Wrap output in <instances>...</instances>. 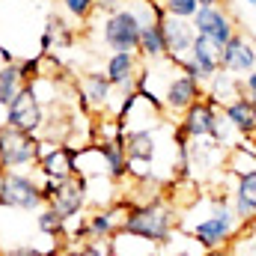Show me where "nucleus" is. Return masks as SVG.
I'll return each instance as SVG.
<instances>
[{"mask_svg":"<svg viewBox=\"0 0 256 256\" xmlns=\"http://www.w3.org/2000/svg\"><path fill=\"white\" fill-rule=\"evenodd\" d=\"M0 185H3V167H0Z\"/></svg>","mask_w":256,"mask_h":256,"instance_id":"nucleus-35","label":"nucleus"},{"mask_svg":"<svg viewBox=\"0 0 256 256\" xmlns=\"http://www.w3.org/2000/svg\"><path fill=\"white\" fill-rule=\"evenodd\" d=\"M0 256H51L48 250H39L33 244H12L6 250H0Z\"/></svg>","mask_w":256,"mask_h":256,"instance_id":"nucleus-28","label":"nucleus"},{"mask_svg":"<svg viewBox=\"0 0 256 256\" xmlns=\"http://www.w3.org/2000/svg\"><path fill=\"white\" fill-rule=\"evenodd\" d=\"M42 33L51 39V54H54V51H66V48H72V42H74V30L66 24V18H60V15H51Z\"/></svg>","mask_w":256,"mask_h":256,"instance_id":"nucleus-25","label":"nucleus"},{"mask_svg":"<svg viewBox=\"0 0 256 256\" xmlns=\"http://www.w3.org/2000/svg\"><path fill=\"white\" fill-rule=\"evenodd\" d=\"M202 256H232V248H220V250H206Z\"/></svg>","mask_w":256,"mask_h":256,"instance_id":"nucleus-32","label":"nucleus"},{"mask_svg":"<svg viewBox=\"0 0 256 256\" xmlns=\"http://www.w3.org/2000/svg\"><path fill=\"white\" fill-rule=\"evenodd\" d=\"M60 3H63V12L78 24H86L96 15V0H60Z\"/></svg>","mask_w":256,"mask_h":256,"instance_id":"nucleus-27","label":"nucleus"},{"mask_svg":"<svg viewBox=\"0 0 256 256\" xmlns=\"http://www.w3.org/2000/svg\"><path fill=\"white\" fill-rule=\"evenodd\" d=\"M126 214H128L126 200H114L110 206H98V208H92L90 214H84L90 242H98V244H102V242H114V238L122 232Z\"/></svg>","mask_w":256,"mask_h":256,"instance_id":"nucleus-10","label":"nucleus"},{"mask_svg":"<svg viewBox=\"0 0 256 256\" xmlns=\"http://www.w3.org/2000/svg\"><path fill=\"white\" fill-rule=\"evenodd\" d=\"M164 15H173V18H182V21H194V15L200 12V3L196 0H158Z\"/></svg>","mask_w":256,"mask_h":256,"instance_id":"nucleus-26","label":"nucleus"},{"mask_svg":"<svg viewBox=\"0 0 256 256\" xmlns=\"http://www.w3.org/2000/svg\"><path fill=\"white\" fill-rule=\"evenodd\" d=\"M224 167L230 170L232 179L254 173L256 170V140H238L236 146H230V149H226V161H224Z\"/></svg>","mask_w":256,"mask_h":256,"instance_id":"nucleus-22","label":"nucleus"},{"mask_svg":"<svg viewBox=\"0 0 256 256\" xmlns=\"http://www.w3.org/2000/svg\"><path fill=\"white\" fill-rule=\"evenodd\" d=\"M206 86H208V90H206V98H212L220 110H224L226 104H232L236 98L244 96V80L236 78V74H230V72H218Z\"/></svg>","mask_w":256,"mask_h":256,"instance_id":"nucleus-20","label":"nucleus"},{"mask_svg":"<svg viewBox=\"0 0 256 256\" xmlns=\"http://www.w3.org/2000/svg\"><path fill=\"white\" fill-rule=\"evenodd\" d=\"M9 63H15V54H12V51H6V48L0 45V68H3V66H9Z\"/></svg>","mask_w":256,"mask_h":256,"instance_id":"nucleus-31","label":"nucleus"},{"mask_svg":"<svg viewBox=\"0 0 256 256\" xmlns=\"http://www.w3.org/2000/svg\"><path fill=\"white\" fill-rule=\"evenodd\" d=\"M179 68H182L188 78H194L196 84L206 86V84L220 72V48H214L208 39L196 36V42H194V48H191V57L179 66Z\"/></svg>","mask_w":256,"mask_h":256,"instance_id":"nucleus-14","label":"nucleus"},{"mask_svg":"<svg viewBox=\"0 0 256 256\" xmlns=\"http://www.w3.org/2000/svg\"><path fill=\"white\" fill-rule=\"evenodd\" d=\"M176 230H179V214L164 196L149 200V202H128V214L122 224L126 236L143 238L155 248H164V244H170Z\"/></svg>","mask_w":256,"mask_h":256,"instance_id":"nucleus-1","label":"nucleus"},{"mask_svg":"<svg viewBox=\"0 0 256 256\" xmlns=\"http://www.w3.org/2000/svg\"><path fill=\"white\" fill-rule=\"evenodd\" d=\"M131 0H96V12H104V15H110V12H116V9H126Z\"/></svg>","mask_w":256,"mask_h":256,"instance_id":"nucleus-29","label":"nucleus"},{"mask_svg":"<svg viewBox=\"0 0 256 256\" xmlns=\"http://www.w3.org/2000/svg\"><path fill=\"white\" fill-rule=\"evenodd\" d=\"M42 140L36 134L18 131L12 126H0V167L3 170H27L39 164Z\"/></svg>","mask_w":256,"mask_h":256,"instance_id":"nucleus-5","label":"nucleus"},{"mask_svg":"<svg viewBox=\"0 0 256 256\" xmlns=\"http://www.w3.org/2000/svg\"><path fill=\"white\" fill-rule=\"evenodd\" d=\"M248 3H250V6H256V0H248Z\"/></svg>","mask_w":256,"mask_h":256,"instance_id":"nucleus-36","label":"nucleus"},{"mask_svg":"<svg viewBox=\"0 0 256 256\" xmlns=\"http://www.w3.org/2000/svg\"><path fill=\"white\" fill-rule=\"evenodd\" d=\"M140 30H143V24H140L137 12L131 6H126V9H116V12L104 15V21H102V42L114 54H122V51L126 54H137Z\"/></svg>","mask_w":256,"mask_h":256,"instance_id":"nucleus-6","label":"nucleus"},{"mask_svg":"<svg viewBox=\"0 0 256 256\" xmlns=\"http://www.w3.org/2000/svg\"><path fill=\"white\" fill-rule=\"evenodd\" d=\"M48 206L63 218L66 224H72V220L84 218V214H86V208H90V188H86V179L72 176V179L60 182Z\"/></svg>","mask_w":256,"mask_h":256,"instance_id":"nucleus-11","label":"nucleus"},{"mask_svg":"<svg viewBox=\"0 0 256 256\" xmlns=\"http://www.w3.org/2000/svg\"><path fill=\"white\" fill-rule=\"evenodd\" d=\"M220 126H224V110L212 98H200L194 108H188L179 120V131L188 140H214L220 143Z\"/></svg>","mask_w":256,"mask_h":256,"instance_id":"nucleus-7","label":"nucleus"},{"mask_svg":"<svg viewBox=\"0 0 256 256\" xmlns=\"http://www.w3.org/2000/svg\"><path fill=\"white\" fill-rule=\"evenodd\" d=\"M92 146H98V152L104 155V164H108V176L114 182H126L131 176V164H128L126 155V143L122 137H104V140H92Z\"/></svg>","mask_w":256,"mask_h":256,"instance_id":"nucleus-19","label":"nucleus"},{"mask_svg":"<svg viewBox=\"0 0 256 256\" xmlns=\"http://www.w3.org/2000/svg\"><path fill=\"white\" fill-rule=\"evenodd\" d=\"M224 120L242 140H256V104L248 96H242L232 104H226L224 108Z\"/></svg>","mask_w":256,"mask_h":256,"instance_id":"nucleus-18","label":"nucleus"},{"mask_svg":"<svg viewBox=\"0 0 256 256\" xmlns=\"http://www.w3.org/2000/svg\"><path fill=\"white\" fill-rule=\"evenodd\" d=\"M194 30H196V36H202V39H208L214 48H226L230 45V39L238 33V27H236V18L226 12V6H202L196 15H194Z\"/></svg>","mask_w":256,"mask_h":256,"instance_id":"nucleus-9","label":"nucleus"},{"mask_svg":"<svg viewBox=\"0 0 256 256\" xmlns=\"http://www.w3.org/2000/svg\"><path fill=\"white\" fill-rule=\"evenodd\" d=\"M45 116H48V110H45V104L39 102L33 84H27V86L18 92V98L6 108V126L18 128V131H27V134H36V137H39L42 128H45Z\"/></svg>","mask_w":256,"mask_h":256,"instance_id":"nucleus-8","label":"nucleus"},{"mask_svg":"<svg viewBox=\"0 0 256 256\" xmlns=\"http://www.w3.org/2000/svg\"><path fill=\"white\" fill-rule=\"evenodd\" d=\"M27 84H24V78H21V68H18V60L9 66H3L0 68V108L6 110L15 98H18V92L24 90Z\"/></svg>","mask_w":256,"mask_h":256,"instance_id":"nucleus-23","label":"nucleus"},{"mask_svg":"<svg viewBox=\"0 0 256 256\" xmlns=\"http://www.w3.org/2000/svg\"><path fill=\"white\" fill-rule=\"evenodd\" d=\"M143 74L152 80H161L164 86L155 90V98L161 102L167 116H182L188 108H194L202 96L206 86L188 78L173 60H161V63H143Z\"/></svg>","mask_w":256,"mask_h":256,"instance_id":"nucleus-2","label":"nucleus"},{"mask_svg":"<svg viewBox=\"0 0 256 256\" xmlns=\"http://www.w3.org/2000/svg\"><path fill=\"white\" fill-rule=\"evenodd\" d=\"M104 74L114 84L116 92H134L143 78V60L137 54H110L104 63Z\"/></svg>","mask_w":256,"mask_h":256,"instance_id":"nucleus-16","label":"nucleus"},{"mask_svg":"<svg viewBox=\"0 0 256 256\" xmlns=\"http://www.w3.org/2000/svg\"><path fill=\"white\" fill-rule=\"evenodd\" d=\"M137 57L143 63H161L167 60V42H164V27L161 21H152L140 30V48H137Z\"/></svg>","mask_w":256,"mask_h":256,"instance_id":"nucleus-21","label":"nucleus"},{"mask_svg":"<svg viewBox=\"0 0 256 256\" xmlns=\"http://www.w3.org/2000/svg\"><path fill=\"white\" fill-rule=\"evenodd\" d=\"M36 230H39L42 236L54 238V242H66V238H68V224H66L51 206H45L42 212H36Z\"/></svg>","mask_w":256,"mask_h":256,"instance_id":"nucleus-24","label":"nucleus"},{"mask_svg":"<svg viewBox=\"0 0 256 256\" xmlns=\"http://www.w3.org/2000/svg\"><path fill=\"white\" fill-rule=\"evenodd\" d=\"M244 96L256 104V72H250V74L244 78Z\"/></svg>","mask_w":256,"mask_h":256,"instance_id":"nucleus-30","label":"nucleus"},{"mask_svg":"<svg viewBox=\"0 0 256 256\" xmlns=\"http://www.w3.org/2000/svg\"><path fill=\"white\" fill-rule=\"evenodd\" d=\"M161 27H164V42H167V60L182 66L191 57V48L196 42L194 24L191 21H182V18H173V15H164Z\"/></svg>","mask_w":256,"mask_h":256,"instance_id":"nucleus-15","label":"nucleus"},{"mask_svg":"<svg viewBox=\"0 0 256 256\" xmlns=\"http://www.w3.org/2000/svg\"><path fill=\"white\" fill-rule=\"evenodd\" d=\"M185 230L191 232L194 244L206 254V250H220L230 248L232 238L242 230V220L236 218L232 206H230V194L218 191L214 196H208V214L200 218L196 224H185Z\"/></svg>","mask_w":256,"mask_h":256,"instance_id":"nucleus-3","label":"nucleus"},{"mask_svg":"<svg viewBox=\"0 0 256 256\" xmlns=\"http://www.w3.org/2000/svg\"><path fill=\"white\" fill-rule=\"evenodd\" d=\"M74 155L78 149L68 146V143H48L42 140V152H39V176L42 179H51V182H66L72 176H78L74 170Z\"/></svg>","mask_w":256,"mask_h":256,"instance_id":"nucleus-12","label":"nucleus"},{"mask_svg":"<svg viewBox=\"0 0 256 256\" xmlns=\"http://www.w3.org/2000/svg\"><path fill=\"white\" fill-rule=\"evenodd\" d=\"M167 256H196V254H191V250H176V254H167Z\"/></svg>","mask_w":256,"mask_h":256,"instance_id":"nucleus-34","label":"nucleus"},{"mask_svg":"<svg viewBox=\"0 0 256 256\" xmlns=\"http://www.w3.org/2000/svg\"><path fill=\"white\" fill-rule=\"evenodd\" d=\"M230 206L242 224H256V170L236 179L230 191Z\"/></svg>","mask_w":256,"mask_h":256,"instance_id":"nucleus-17","label":"nucleus"},{"mask_svg":"<svg viewBox=\"0 0 256 256\" xmlns=\"http://www.w3.org/2000/svg\"><path fill=\"white\" fill-rule=\"evenodd\" d=\"M220 72H230L236 78H248L256 72V42L244 33H236L230 39V45L220 51Z\"/></svg>","mask_w":256,"mask_h":256,"instance_id":"nucleus-13","label":"nucleus"},{"mask_svg":"<svg viewBox=\"0 0 256 256\" xmlns=\"http://www.w3.org/2000/svg\"><path fill=\"white\" fill-rule=\"evenodd\" d=\"M196 3H200V9H202V6H220L224 0H196Z\"/></svg>","mask_w":256,"mask_h":256,"instance_id":"nucleus-33","label":"nucleus"},{"mask_svg":"<svg viewBox=\"0 0 256 256\" xmlns=\"http://www.w3.org/2000/svg\"><path fill=\"white\" fill-rule=\"evenodd\" d=\"M0 206L12 212H42L45 196H42V182L33 179L30 173L21 170H3V185H0Z\"/></svg>","mask_w":256,"mask_h":256,"instance_id":"nucleus-4","label":"nucleus"}]
</instances>
